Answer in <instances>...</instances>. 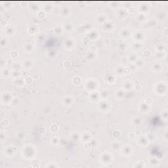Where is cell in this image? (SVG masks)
<instances>
[{
	"instance_id": "obj_21",
	"label": "cell",
	"mask_w": 168,
	"mask_h": 168,
	"mask_svg": "<svg viewBox=\"0 0 168 168\" xmlns=\"http://www.w3.org/2000/svg\"><path fill=\"white\" fill-rule=\"evenodd\" d=\"M125 91L123 89H117L115 92V96L117 99H123L125 97Z\"/></svg>"
},
{
	"instance_id": "obj_35",
	"label": "cell",
	"mask_w": 168,
	"mask_h": 168,
	"mask_svg": "<svg viewBox=\"0 0 168 168\" xmlns=\"http://www.w3.org/2000/svg\"><path fill=\"white\" fill-rule=\"evenodd\" d=\"M21 75L20 71H17V70H13V72L11 73V76L14 79H18Z\"/></svg>"
},
{
	"instance_id": "obj_6",
	"label": "cell",
	"mask_w": 168,
	"mask_h": 168,
	"mask_svg": "<svg viewBox=\"0 0 168 168\" xmlns=\"http://www.w3.org/2000/svg\"><path fill=\"white\" fill-rule=\"evenodd\" d=\"M13 96L10 93L3 92L2 93V102L5 105H9L13 102Z\"/></svg>"
},
{
	"instance_id": "obj_27",
	"label": "cell",
	"mask_w": 168,
	"mask_h": 168,
	"mask_svg": "<svg viewBox=\"0 0 168 168\" xmlns=\"http://www.w3.org/2000/svg\"><path fill=\"white\" fill-rule=\"evenodd\" d=\"M24 49L25 52L27 53H31L34 50V46L31 43H26L24 46Z\"/></svg>"
},
{
	"instance_id": "obj_46",
	"label": "cell",
	"mask_w": 168,
	"mask_h": 168,
	"mask_svg": "<svg viewBox=\"0 0 168 168\" xmlns=\"http://www.w3.org/2000/svg\"><path fill=\"white\" fill-rule=\"evenodd\" d=\"M118 48L122 51H124V50L127 49V45L124 42H120L118 44Z\"/></svg>"
},
{
	"instance_id": "obj_32",
	"label": "cell",
	"mask_w": 168,
	"mask_h": 168,
	"mask_svg": "<svg viewBox=\"0 0 168 168\" xmlns=\"http://www.w3.org/2000/svg\"><path fill=\"white\" fill-rule=\"evenodd\" d=\"M142 43H139V42H135L133 43L132 44V48L135 51H138L139 50L142 49Z\"/></svg>"
},
{
	"instance_id": "obj_11",
	"label": "cell",
	"mask_w": 168,
	"mask_h": 168,
	"mask_svg": "<svg viewBox=\"0 0 168 168\" xmlns=\"http://www.w3.org/2000/svg\"><path fill=\"white\" fill-rule=\"evenodd\" d=\"M101 99V95H100V92L97 91H93L89 95V99L90 101L93 103H97L100 101Z\"/></svg>"
},
{
	"instance_id": "obj_50",
	"label": "cell",
	"mask_w": 168,
	"mask_h": 168,
	"mask_svg": "<svg viewBox=\"0 0 168 168\" xmlns=\"http://www.w3.org/2000/svg\"><path fill=\"white\" fill-rule=\"evenodd\" d=\"M146 16H145V14H143V13H139V15H138V16H137V19H138V20L140 22H142L145 19Z\"/></svg>"
},
{
	"instance_id": "obj_10",
	"label": "cell",
	"mask_w": 168,
	"mask_h": 168,
	"mask_svg": "<svg viewBox=\"0 0 168 168\" xmlns=\"http://www.w3.org/2000/svg\"><path fill=\"white\" fill-rule=\"evenodd\" d=\"M16 152V150L15 147H12V146H9V147H7L6 148H5L3 153L6 156L10 158V157H13V156H15Z\"/></svg>"
},
{
	"instance_id": "obj_31",
	"label": "cell",
	"mask_w": 168,
	"mask_h": 168,
	"mask_svg": "<svg viewBox=\"0 0 168 168\" xmlns=\"http://www.w3.org/2000/svg\"><path fill=\"white\" fill-rule=\"evenodd\" d=\"M71 13L70 9L68 7H64L60 11V14L62 15V16H69V15Z\"/></svg>"
},
{
	"instance_id": "obj_43",
	"label": "cell",
	"mask_w": 168,
	"mask_h": 168,
	"mask_svg": "<svg viewBox=\"0 0 168 168\" xmlns=\"http://www.w3.org/2000/svg\"><path fill=\"white\" fill-rule=\"evenodd\" d=\"M87 59H88L89 60H93L95 59V53H88L85 56Z\"/></svg>"
},
{
	"instance_id": "obj_18",
	"label": "cell",
	"mask_w": 168,
	"mask_h": 168,
	"mask_svg": "<svg viewBox=\"0 0 168 168\" xmlns=\"http://www.w3.org/2000/svg\"><path fill=\"white\" fill-rule=\"evenodd\" d=\"M99 38V34L98 31H97L95 30H91L89 31L88 34V38L91 39L92 40H96Z\"/></svg>"
},
{
	"instance_id": "obj_52",
	"label": "cell",
	"mask_w": 168,
	"mask_h": 168,
	"mask_svg": "<svg viewBox=\"0 0 168 168\" xmlns=\"http://www.w3.org/2000/svg\"><path fill=\"white\" fill-rule=\"evenodd\" d=\"M38 16L39 18H41V19L44 18L45 17V13L43 11H39L38 13Z\"/></svg>"
},
{
	"instance_id": "obj_59",
	"label": "cell",
	"mask_w": 168,
	"mask_h": 168,
	"mask_svg": "<svg viewBox=\"0 0 168 168\" xmlns=\"http://www.w3.org/2000/svg\"><path fill=\"white\" fill-rule=\"evenodd\" d=\"M163 49H164V45H159L157 47V51L158 52H163Z\"/></svg>"
},
{
	"instance_id": "obj_48",
	"label": "cell",
	"mask_w": 168,
	"mask_h": 168,
	"mask_svg": "<svg viewBox=\"0 0 168 168\" xmlns=\"http://www.w3.org/2000/svg\"><path fill=\"white\" fill-rule=\"evenodd\" d=\"M71 139L73 140H74V141H77L80 139V135L78 133H73L71 135Z\"/></svg>"
},
{
	"instance_id": "obj_13",
	"label": "cell",
	"mask_w": 168,
	"mask_h": 168,
	"mask_svg": "<svg viewBox=\"0 0 168 168\" xmlns=\"http://www.w3.org/2000/svg\"><path fill=\"white\" fill-rule=\"evenodd\" d=\"M149 141L148 137L147 136H140L139 137L138 139H137V143L139 144L140 146L142 147H145V146L148 145L149 144Z\"/></svg>"
},
{
	"instance_id": "obj_12",
	"label": "cell",
	"mask_w": 168,
	"mask_h": 168,
	"mask_svg": "<svg viewBox=\"0 0 168 168\" xmlns=\"http://www.w3.org/2000/svg\"><path fill=\"white\" fill-rule=\"evenodd\" d=\"M64 47L66 49H72L74 47V45H75V41L73 38H67L64 41Z\"/></svg>"
},
{
	"instance_id": "obj_33",
	"label": "cell",
	"mask_w": 168,
	"mask_h": 168,
	"mask_svg": "<svg viewBox=\"0 0 168 168\" xmlns=\"http://www.w3.org/2000/svg\"><path fill=\"white\" fill-rule=\"evenodd\" d=\"M100 95H101V97L103 98V99H106L109 97V92L107 89H103L100 92Z\"/></svg>"
},
{
	"instance_id": "obj_36",
	"label": "cell",
	"mask_w": 168,
	"mask_h": 168,
	"mask_svg": "<svg viewBox=\"0 0 168 168\" xmlns=\"http://www.w3.org/2000/svg\"><path fill=\"white\" fill-rule=\"evenodd\" d=\"M11 68L13 70L20 71V68H21V64L18 62H15L12 64Z\"/></svg>"
},
{
	"instance_id": "obj_8",
	"label": "cell",
	"mask_w": 168,
	"mask_h": 168,
	"mask_svg": "<svg viewBox=\"0 0 168 168\" xmlns=\"http://www.w3.org/2000/svg\"><path fill=\"white\" fill-rule=\"evenodd\" d=\"M133 38L136 42L142 43L145 39V35L142 31H137L133 34Z\"/></svg>"
},
{
	"instance_id": "obj_53",
	"label": "cell",
	"mask_w": 168,
	"mask_h": 168,
	"mask_svg": "<svg viewBox=\"0 0 168 168\" xmlns=\"http://www.w3.org/2000/svg\"><path fill=\"white\" fill-rule=\"evenodd\" d=\"M58 129H59V127H58V126H57L56 124H53V125H52V126H51V128H50L51 131L54 133L57 132Z\"/></svg>"
},
{
	"instance_id": "obj_20",
	"label": "cell",
	"mask_w": 168,
	"mask_h": 168,
	"mask_svg": "<svg viewBox=\"0 0 168 168\" xmlns=\"http://www.w3.org/2000/svg\"><path fill=\"white\" fill-rule=\"evenodd\" d=\"M80 138H81V140L84 142H87V141H90V140L92 139V135L90 133L85 132L80 136Z\"/></svg>"
},
{
	"instance_id": "obj_58",
	"label": "cell",
	"mask_w": 168,
	"mask_h": 168,
	"mask_svg": "<svg viewBox=\"0 0 168 168\" xmlns=\"http://www.w3.org/2000/svg\"><path fill=\"white\" fill-rule=\"evenodd\" d=\"M3 43H5V45H6L7 44V39L5 38H3V37H2V39H1V45H2V47H3Z\"/></svg>"
},
{
	"instance_id": "obj_9",
	"label": "cell",
	"mask_w": 168,
	"mask_h": 168,
	"mask_svg": "<svg viewBox=\"0 0 168 168\" xmlns=\"http://www.w3.org/2000/svg\"><path fill=\"white\" fill-rule=\"evenodd\" d=\"M116 23L114 22L113 20H110V21H106V22L104 24V30L107 31L108 32H112L114 30V29L116 28Z\"/></svg>"
},
{
	"instance_id": "obj_61",
	"label": "cell",
	"mask_w": 168,
	"mask_h": 168,
	"mask_svg": "<svg viewBox=\"0 0 168 168\" xmlns=\"http://www.w3.org/2000/svg\"><path fill=\"white\" fill-rule=\"evenodd\" d=\"M147 55H149V57H150L151 55V52H150L149 50H146L145 52H144V55L146 57H147Z\"/></svg>"
},
{
	"instance_id": "obj_34",
	"label": "cell",
	"mask_w": 168,
	"mask_h": 168,
	"mask_svg": "<svg viewBox=\"0 0 168 168\" xmlns=\"http://www.w3.org/2000/svg\"><path fill=\"white\" fill-rule=\"evenodd\" d=\"M29 9L30 10V11L33 12V13H38L39 11V5L35 3H32L31 5H29Z\"/></svg>"
},
{
	"instance_id": "obj_37",
	"label": "cell",
	"mask_w": 168,
	"mask_h": 168,
	"mask_svg": "<svg viewBox=\"0 0 168 168\" xmlns=\"http://www.w3.org/2000/svg\"><path fill=\"white\" fill-rule=\"evenodd\" d=\"M134 64H135L137 68H141V67H143L145 66V61L142 59L139 58Z\"/></svg>"
},
{
	"instance_id": "obj_42",
	"label": "cell",
	"mask_w": 168,
	"mask_h": 168,
	"mask_svg": "<svg viewBox=\"0 0 168 168\" xmlns=\"http://www.w3.org/2000/svg\"><path fill=\"white\" fill-rule=\"evenodd\" d=\"M83 28L84 30H87V31H91V28H92V25L90 24V23L89 22H85L84 25H83Z\"/></svg>"
},
{
	"instance_id": "obj_23",
	"label": "cell",
	"mask_w": 168,
	"mask_h": 168,
	"mask_svg": "<svg viewBox=\"0 0 168 168\" xmlns=\"http://www.w3.org/2000/svg\"><path fill=\"white\" fill-rule=\"evenodd\" d=\"M127 9L124 8H120L117 10V16H119L120 18H126L127 15Z\"/></svg>"
},
{
	"instance_id": "obj_2",
	"label": "cell",
	"mask_w": 168,
	"mask_h": 168,
	"mask_svg": "<svg viewBox=\"0 0 168 168\" xmlns=\"http://www.w3.org/2000/svg\"><path fill=\"white\" fill-rule=\"evenodd\" d=\"M167 87L166 83L165 82H160L156 83L154 91H155V93H156L157 95H165L167 93Z\"/></svg>"
},
{
	"instance_id": "obj_29",
	"label": "cell",
	"mask_w": 168,
	"mask_h": 168,
	"mask_svg": "<svg viewBox=\"0 0 168 168\" xmlns=\"http://www.w3.org/2000/svg\"><path fill=\"white\" fill-rule=\"evenodd\" d=\"M15 32H16V30L13 26H7L6 29H5V33L8 36H13V35L15 34Z\"/></svg>"
},
{
	"instance_id": "obj_19",
	"label": "cell",
	"mask_w": 168,
	"mask_h": 168,
	"mask_svg": "<svg viewBox=\"0 0 168 168\" xmlns=\"http://www.w3.org/2000/svg\"><path fill=\"white\" fill-rule=\"evenodd\" d=\"M120 35L123 38L127 39L131 36V32L128 28H123L120 32Z\"/></svg>"
},
{
	"instance_id": "obj_28",
	"label": "cell",
	"mask_w": 168,
	"mask_h": 168,
	"mask_svg": "<svg viewBox=\"0 0 168 168\" xmlns=\"http://www.w3.org/2000/svg\"><path fill=\"white\" fill-rule=\"evenodd\" d=\"M127 59H128L129 62H130L131 63H135L137 61V59H139V57L137 56V53H131V54H130L128 56Z\"/></svg>"
},
{
	"instance_id": "obj_30",
	"label": "cell",
	"mask_w": 168,
	"mask_h": 168,
	"mask_svg": "<svg viewBox=\"0 0 168 168\" xmlns=\"http://www.w3.org/2000/svg\"><path fill=\"white\" fill-rule=\"evenodd\" d=\"M149 9H150V7H149V5H147V4H142V5H140V6H139V8L140 13H143V14H145V13H148V12L149 11Z\"/></svg>"
},
{
	"instance_id": "obj_4",
	"label": "cell",
	"mask_w": 168,
	"mask_h": 168,
	"mask_svg": "<svg viewBox=\"0 0 168 168\" xmlns=\"http://www.w3.org/2000/svg\"><path fill=\"white\" fill-rule=\"evenodd\" d=\"M112 160V156L108 152H105L99 157V161H101L103 165H108L111 163Z\"/></svg>"
},
{
	"instance_id": "obj_44",
	"label": "cell",
	"mask_w": 168,
	"mask_h": 168,
	"mask_svg": "<svg viewBox=\"0 0 168 168\" xmlns=\"http://www.w3.org/2000/svg\"><path fill=\"white\" fill-rule=\"evenodd\" d=\"M63 31V29H62V27H59V26H57V27H55V28H53V33L56 34H60Z\"/></svg>"
},
{
	"instance_id": "obj_55",
	"label": "cell",
	"mask_w": 168,
	"mask_h": 168,
	"mask_svg": "<svg viewBox=\"0 0 168 168\" xmlns=\"http://www.w3.org/2000/svg\"><path fill=\"white\" fill-rule=\"evenodd\" d=\"M162 117L163 119H164L166 122L167 119V110H163V114H162Z\"/></svg>"
},
{
	"instance_id": "obj_16",
	"label": "cell",
	"mask_w": 168,
	"mask_h": 168,
	"mask_svg": "<svg viewBox=\"0 0 168 168\" xmlns=\"http://www.w3.org/2000/svg\"><path fill=\"white\" fill-rule=\"evenodd\" d=\"M139 109L140 112L144 113V114H147V113L149 112V110H150V106L147 105V104L145 103H140L139 106Z\"/></svg>"
},
{
	"instance_id": "obj_60",
	"label": "cell",
	"mask_w": 168,
	"mask_h": 168,
	"mask_svg": "<svg viewBox=\"0 0 168 168\" xmlns=\"http://www.w3.org/2000/svg\"><path fill=\"white\" fill-rule=\"evenodd\" d=\"M5 65H6V60L2 58V60H1V67L3 68Z\"/></svg>"
},
{
	"instance_id": "obj_47",
	"label": "cell",
	"mask_w": 168,
	"mask_h": 168,
	"mask_svg": "<svg viewBox=\"0 0 168 168\" xmlns=\"http://www.w3.org/2000/svg\"><path fill=\"white\" fill-rule=\"evenodd\" d=\"M148 24L150 27H154L157 25V22L155 19H150L148 21Z\"/></svg>"
},
{
	"instance_id": "obj_56",
	"label": "cell",
	"mask_w": 168,
	"mask_h": 168,
	"mask_svg": "<svg viewBox=\"0 0 168 168\" xmlns=\"http://www.w3.org/2000/svg\"><path fill=\"white\" fill-rule=\"evenodd\" d=\"M10 56H11L13 59H15V58H16V57H18V53L17 51H12L11 53H10Z\"/></svg>"
},
{
	"instance_id": "obj_57",
	"label": "cell",
	"mask_w": 168,
	"mask_h": 168,
	"mask_svg": "<svg viewBox=\"0 0 168 168\" xmlns=\"http://www.w3.org/2000/svg\"><path fill=\"white\" fill-rule=\"evenodd\" d=\"M56 55V51H53V50H51V51H49L48 52V56H49L50 58H53Z\"/></svg>"
},
{
	"instance_id": "obj_51",
	"label": "cell",
	"mask_w": 168,
	"mask_h": 168,
	"mask_svg": "<svg viewBox=\"0 0 168 168\" xmlns=\"http://www.w3.org/2000/svg\"><path fill=\"white\" fill-rule=\"evenodd\" d=\"M129 67L131 70V72H135L137 69V67L136 66V65L134 63H131V64H130Z\"/></svg>"
},
{
	"instance_id": "obj_1",
	"label": "cell",
	"mask_w": 168,
	"mask_h": 168,
	"mask_svg": "<svg viewBox=\"0 0 168 168\" xmlns=\"http://www.w3.org/2000/svg\"><path fill=\"white\" fill-rule=\"evenodd\" d=\"M36 149L33 145H25L22 149V157L26 160H32L36 155Z\"/></svg>"
},
{
	"instance_id": "obj_25",
	"label": "cell",
	"mask_w": 168,
	"mask_h": 168,
	"mask_svg": "<svg viewBox=\"0 0 168 168\" xmlns=\"http://www.w3.org/2000/svg\"><path fill=\"white\" fill-rule=\"evenodd\" d=\"M131 122H132V124L133 126H140L142 123V119L140 118V117H138V116H135V117H133L132 119H131Z\"/></svg>"
},
{
	"instance_id": "obj_41",
	"label": "cell",
	"mask_w": 168,
	"mask_h": 168,
	"mask_svg": "<svg viewBox=\"0 0 168 168\" xmlns=\"http://www.w3.org/2000/svg\"><path fill=\"white\" fill-rule=\"evenodd\" d=\"M116 74L118 76H123L124 74V68L121 66H119L116 68Z\"/></svg>"
},
{
	"instance_id": "obj_62",
	"label": "cell",
	"mask_w": 168,
	"mask_h": 168,
	"mask_svg": "<svg viewBox=\"0 0 168 168\" xmlns=\"http://www.w3.org/2000/svg\"><path fill=\"white\" fill-rule=\"evenodd\" d=\"M28 30H31V32H28L29 34H34L35 33H36V30L34 29V27H30V28H28Z\"/></svg>"
},
{
	"instance_id": "obj_26",
	"label": "cell",
	"mask_w": 168,
	"mask_h": 168,
	"mask_svg": "<svg viewBox=\"0 0 168 168\" xmlns=\"http://www.w3.org/2000/svg\"><path fill=\"white\" fill-rule=\"evenodd\" d=\"M133 88V83L129 81L124 82L122 85V89L124 91H129L131 90Z\"/></svg>"
},
{
	"instance_id": "obj_15",
	"label": "cell",
	"mask_w": 168,
	"mask_h": 168,
	"mask_svg": "<svg viewBox=\"0 0 168 168\" xmlns=\"http://www.w3.org/2000/svg\"><path fill=\"white\" fill-rule=\"evenodd\" d=\"M96 21L99 25H104L107 21V16L105 14H99L97 16Z\"/></svg>"
},
{
	"instance_id": "obj_17",
	"label": "cell",
	"mask_w": 168,
	"mask_h": 168,
	"mask_svg": "<svg viewBox=\"0 0 168 168\" xmlns=\"http://www.w3.org/2000/svg\"><path fill=\"white\" fill-rule=\"evenodd\" d=\"M34 65V60H31V59L25 60L22 62L23 67L26 69H31Z\"/></svg>"
},
{
	"instance_id": "obj_7",
	"label": "cell",
	"mask_w": 168,
	"mask_h": 168,
	"mask_svg": "<svg viewBox=\"0 0 168 168\" xmlns=\"http://www.w3.org/2000/svg\"><path fill=\"white\" fill-rule=\"evenodd\" d=\"M120 150L122 154L124 156L127 157L132 154V147L131 145H126L123 146L122 147H121Z\"/></svg>"
},
{
	"instance_id": "obj_54",
	"label": "cell",
	"mask_w": 168,
	"mask_h": 168,
	"mask_svg": "<svg viewBox=\"0 0 168 168\" xmlns=\"http://www.w3.org/2000/svg\"><path fill=\"white\" fill-rule=\"evenodd\" d=\"M107 81H108V83H114V82H116V79H115L114 76H110L107 79Z\"/></svg>"
},
{
	"instance_id": "obj_5",
	"label": "cell",
	"mask_w": 168,
	"mask_h": 168,
	"mask_svg": "<svg viewBox=\"0 0 168 168\" xmlns=\"http://www.w3.org/2000/svg\"><path fill=\"white\" fill-rule=\"evenodd\" d=\"M110 107H111V105L108 100L102 99L99 101V108L101 112H108L110 109Z\"/></svg>"
},
{
	"instance_id": "obj_38",
	"label": "cell",
	"mask_w": 168,
	"mask_h": 168,
	"mask_svg": "<svg viewBox=\"0 0 168 168\" xmlns=\"http://www.w3.org/2000/svg\"><path fill=\"white\" fill-rule=\"evenodd\" d=\"M72 82L75 85H80L82 83V78L80 76H75L72 80Z\"/></svg>"
},
{
	"instance_id": "obj_3",
	"label": "cell",
	"mask_w": 168,
	"mask_h": 168,
	"mask_svg": "<svg viewBox=\"0 0 168 168\" xmlns=\"http://www.w3.org/2000/svg\"><path fill=\"white\" fill-rule=\"evenodd\" d=\"M85 88L87 91L92 92L95 91L98 87V82L96 80L93 78H91L87 80L85 83Z\"/></svg>"
},
{
	"instance_id": "obj_14",
	"label": "cell",
	"mask_w": 168,
	"mask_h": 168,
	"mask_svg": "<svg viewBox=\"0 0 168 168\" xmlns=\"http://www.w3.org/2000/svg\"><path fill=\"white\" fill-rule=\"evenodd\" d=\"M62 103H64V106H71L74 103V99L71 96H66L62 99Z\"/></svg>"
},
{
	"instance_id": "obj_45",
	"label": "cell",
	"mask_w": 168,
	"mask_h": 168,
	"mask_svg": "<svg viewBox=\"0 0 168 168\" xmlns=\"http://www.w3.org/2000/svg\"><path fill=\"white\" fill-rule=\"evenodd\" d=\"M167 17V13L165 12H161L159 13L158 18L160 20H164Z\"/></svg>"
},
{
	"instance_id": "obj_39",
	"label": "cell",
	"mask_w": 168,
	"mask_h": 168,
	"mask_svg": "<svg viewBox=\"0 0 168 168\" xmlns=\"http://www.w3.org/2000/svg\"><path fill=\"white\" fill-rule=\"evenodd\" d=\"M52 9H53V7L51 5L47 4V5H45L44 6H43V11H44L45 13H51Z\"/></svg>"
},
{
	"instance_id": "obj_22",
	"label": "cell",
	"mask_w": 168,
	"mask_h": 168,
	"mask_svg": "<svg viewBox=\"0 0 168 168\" xmlns=\"http://www.w3.org/2000/svg\"><path fill=\"white\" fill-rule=\"evenodd\" d=\"M163 68V66L161 63L160 62H154L152 65V69L154 71V72H160L162 70Z\"/></svg>"
},
{
	"instance_id": "obj_40",
	"label": "cell",
	"mask_w": 168,
	"mask_h": 168,
	"mask_svg": "<svg viewBox=\"0 0 168 168\" xmlns=\"http://www.w3.org/2000/svg\"><path fill=\"white\" fill-rule=\"evenodd\" d=\"M112 149L114 150H119L121 149V145L118 141H116V142L112 143Z\"/></svg>"
},
{
	"instance_id": "obj_49",
	"label": "cell",
	"mask_w": 168,
	"mask_h": 168,
	"mask_svg": "<svg viewBox=\"0 0 168 168\" xmlns=\"http://www.w3.org/2000/svg\"><path fill=\"white\" fill-rule=\"evenodd\" d=\"M51 142L52 144H53L54 145H57L59 143V137H57V136H55L51 139Z\"/></svg>"
},
{
	"instance_id": "obj_24",
	"label": "cell",
	"mask_w": 168,
	"mask_h": 168,
	"mask_svg": "<svg viewBox=\"0 0 168 168\" xmlns=\"http://www.w3.org/2000/svg\"><path fill=\"white\" fill-rule=\"evenodd\" d=\"M62 29L63 30L66 32H71L74 29V26L70 22H66L64 23L63 25H62Z\"/></svg>"
}]
</instances>
